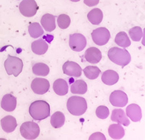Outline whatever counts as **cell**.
Here are the masks:
<instances>
[{
    "mask_svg": "<svg viewBox=\"0 0 145 140\" xmlns=\"http://www.w3.org/2000/svg\"><path fill=\"white\" fill-rule=\"evenodd\" d=\"M111 120L119 124H122L125 126H127L130 124V120L127 118L123 110H121V109H115L112 111Z\"/></svg>",
    "mask_w": 145,
    "mask_h": 140,
    "instance_id": "cell-15",
    "label": "cell"
},
{
    "mask_svg": "<svg viewBox=\"0 0 145 140\" xmlns=\"http://www.w3.org/2000/svg\"><path fill=\"white\" fill-rule=\"evenodd\" d=\"M32 71L36 76H46L50 73V68L45 63H38L33 65Z\"/></svg>",
    "mask_w": 145,
    "mask_h": 140,
    "instance_id": "cell-26",
    "label": "cell"
},
{
    "mask_svg": "<svg viewBox=\"0 0 145 140\" xmlns=\"http://www.w3.org/2000/svg\"><path fill=\"white\" fill-rule=\"evenodd\" d=\"M71 1H72V2H79L80 0H71Z\"/></svg>",
    "mask_w": 145,
    "mask_h": 140,
    "instance_id": "cell-34",
    "label": "cell"
},
{
    "mask_svg": "<svg viewBox=\"0 0 145 140\" xmlns=\"http://www.w3.org/2000/svg\"><path fill=\"white\" fill-rule=\"evenodd\" d=\"M29 113L35 120L46 119L50 115V105L44 100L35 101L30 105Z\"/></svg>",
    "mask_w": 145,
    "mask_h": 140,
    "instance_id": "cell-1",
    "label": "cell"
},
{
    "mask_svg": "<svg viewBox=\"0 0 145 140\" xmlns=\"http://www.w3.org/2000/svg\"><path fill=\"white\" fill-rule=\"evenodd\" d=\"M126 115L132 121L138 122L142 119V109L138 105L131 104L126 108Z\"/></svg>",
    "mask_w": 145,
    "mask_h": 140,
    "instance_id": "cell-14",
    "label": "cell"
},
{
    "mask_svg": "<svg viewBox=\"0 0 145 140\" xmlns=\"http://www.w3.org/2000/svg\"><path fill=\"white\" fill-rule=\"evenodd\" d=\"M85 59L88 63L96 64L102 60V52L97 48L91 46L89 47L85 52Z\"/></svg>",
    "mask_w": 145,
    "mask_h": 140,
    "instance_id": "cell-13",
    "label": "cell"
},
{
    "mask_svg": "<svg viewBox=\"0 0 145 140\" xmlns=\"http://www.w3.org/2000/svg\"><path fill=\"white\" fill-rule=\"evenodd\" d=\"M41 23L46 31L52 32L56 28L55 17L51 14L46 13L44 15L41 19Z\"/></svg>",
    "mask_w": 145,
    "mask_h": 140,
    "instance_id": "cell-18",
    "label": "cell"
},
{
    "mask_svg": "<svg viewBox=\"0 0 145 140\" xmlns=\"http://www.w3.org/2000/svg\"><path fill=\"white\" fill-rule=\"evenodd\" d=\"M89 140H105L106 137L103 133H100V132H97V133H93L92 135L91 136L89 139Z\"/></svg>",
    "mask_w": 145,
    "mask_h": 140,
    "instance_id": "cell-32",
    "label": "cell"
},
{
    "mask_svg": "<svg viewBox=\"0 0 145 140\" xmlns=\"http://www.w3.org/2000/svg\"><path fill=\"white\" fill-rule=\"evenodd\" d=\"M20 134L26 139H35L39 136L40 129L37 124L33 121L23 123L20 128Z\"/></svg>",
    "mask_w": 145,
    "mask_h": 140,
    "instance_id": "cell-5",
    "label": "cell"
},
{
    "mask_svg": "<svg viewBox=\"0 0 145 140\" xmlns=\"http://www.w3.org/2000/svg\"><path fill=\"white\" fill-rule=\"evenodd\" d=\"M28 33L32 38H39L44 34V30L39 23H32L28 26Z\"/></svg>",
    "mask_w": 145,
    "mask_h": 140,
    "instance_id": "cell-27",
    "label": "cell"
},
{
    "mask_svg": "<svg viewBox=\"0 0 145 140\" xmlns=\"http://www.w3.org/2000/svg\"><path fill=\"white\" fill-rule=\"evenodd\" d=\"M107 54L109 59L112 63L120 65L123 68L129 65L131 60V57L129 52L125 49H121L117 46L110 49Z\"/></svg>",
    "mask_w": 145,
    "mask_h": 140,
    "instance_id": "cell-2",
    "label": "cell"
},
{
    "mask_svg": "<svg viewBox=\"0 0 145 140\" xmlns=\"http://www.w3.org/2000/svg\"><path fill=\"white\" fill-rule=\"evenodd\" d=\"M128 96L121 90L114 91L110 96V102L115 107H125L128 103Z\"/></svg>",
    "mask_w": 145,
    "mask_h": 140,
    "instance_id": "cell-10",
    "label": "cell"
},
{
    "mask_svg": "<svg viewBox=\"0 0 145 140\" xmlns=\"http://www.w3.org/2000/svg\"><path fill=\"white\" fill-rule=\"evenodd\" d=\"M67 108L72 115L80 116L86 113L87 110V102L84 97L72 96L68 99Z\"/></svg>",
    "mask_w": 145,
    "mask_h": 140,
    "instance_id": "cell-3",
    "label": "cell"
},
{
    "mask_svg": "<svg viewBox=\"0 0 145 140\" xmlns=\"http://www.w3.org/2000/svg\"><path fill=\"white\" fill-rule=\"evenodd\" d=\"M58 26L62 29H66L69 27L71 24V18L68 15L62 14L59 15L57 18Z\"/></svg>",
    "mask_w": 145,
    "mask_h": 140,
    "instance_id": "cell-30",
    "label": "cell"
},
{
    "mask_svg": "<svg viewBox=\"0 0 145 140\" xmlns=\"http://www.w3.org/2000/svg\"><path fill=\"white\" fill-rule=\"evenodd\" d=\"M87 18L89 22L93 25H99L103 20V13L100 9H93L88 13Z\"/></svg>",
    "mask_w": 145,
    "mask_h": 140,
    "instance_id": "cell-22",
    "label": "cell"
},
{
    "mask_svg": "<svg viewBox=\"0 0 145 140\" xmlns=\"http://www.w3.org/2000/svg\"><path fill=\"white\" fill-rule=\"evenodd\" d=\"M71 91L72 94H84L87 92V84L86 81L81 79L75 81L71 86Z\"/></svg>",
    "mask_w": 145,
    "mask_h": 140,
    "instance_id": "cell-23",
    "label": "cell"
},
{
    "mask_svg": "<svg viewBox=\"0 0 145 140\" xmlns=\"http://www.w3.org/2000/svg\"><path fill=\"white\" fill-rule=\"evenodd\" d=\"M63 71L65 75L72 77H80L82 73L81 66L72 61L65 62L63 66Z\"/></svg>",
    "mask_w": 145,
    "mask_h": 140,
    "instance_id": "cell-11",
    "label": "cell"
},
{
    "mask_svg": "<svg viewBox=\"0 0 145 140\" xmlns=\"http://www.w3.org/2000/svg\"><path fill=\"white\" fill-rule=\"evenodd\" d=\"M69 46L72 51L81 52L86 46V39L85 36L81 33L70 35Z\"/></svg>",
    "mask_w": 145,
    "mask_h": 140,
    "instance_id": "cell-8",
    "label": "cell"
},
{
    "mask_svg": "<svg viewBox=\"0 0 145 140\" xmlns=\"http://www.w3.org/2000/svg\"><path fill=\"white\" fill-rule=\"evenodd\" d=\"M1 126L6 133H11L16 129L18 124L16 119L12 115H7L1 120Z\"/></svg>",
    "mask_w": 145,
    "mask_h": 140,
    "instance_id": "cell-16",
    "label": "cell"
},
{
    "mask_svg": "<svg viewBox=\"0 0 145 140\" xmlns=\"http://www.w3.org/2000/svg\"><path fill=\"white\" fill-rule=\"evenodd\" d=\"M102 81L106 85L112 86L119 81V75L116 71L107 70L102 73Z\"/></svg>",
    "mask_w": 145,
    "mask_h": 140,
    "instance_id": "cell-17",
    "label": "cell"
},
{
    "mask_svg": "<svg viewBox=\"0 0 145 140\" xmlns=\"http://www.w3.org/2000/svg\"><path fill=\"white\" fill-rule=\"evenodd\" d=\"M84 75L87 79L90 80H94L97 79L100 74L101 71L98 67L96 66H87L84 69Z\"/></svg>",
    "mask_w": 145,
    "mask_h": 140,
    "instance_id": "cell-28",
    "label": "cell"
},
{
    "mask_svg": "<svg viewBox=\"0 0 145 140\" xmlns=\"http://www.w3.org/2000/svg\"><path fill=\"white\" fill-rule=\"evenodd\" d=\"M84 2L88 7H94L99 4V0H84Z\"/></svg>",
    "mask_w": 145,
    "mask_h": 140,
    "instance_id": "cell-33",
    "label": "cell"
},
{
    "mask_svg": "<svg viewBox=\"0 0 145 140\" xmlns=\"http://www.w3.org/2000/svg\"><path fill=\"white\" fill-rule=\"evenodd\" d=\"M53 89L57 95H65L68 92V83L63 79H57L53 84Z\"/></svg>",
    "mask_w": 145,
    "mask_h": 140,
    "instance_id": "cell-19",
    "label": "cell"
},
{
    "mask_svg": "<svg viewBox=\"0 0 145 140\" xmlns=\"http://www.w3.org/2000/svg\"><path fill=\"white\" fill-rule=\"evenodd\" d=\"M17 106V99L15 96L11 94H5L2 97L1 107L7 112H12L15 111Z\"/></svg>",
    "mask_w": 145,
    "mask_h": 140,
    "instance_id": "cell-12",
    "label": "cell"
},
{
    "mask_svg": "<svg viewBox=\"0 0 145 140\" xmlns=\"http://www.w3.org/2000/svg\"><path fill=\"white\" fill-rule=\"evenodd\" d=\"M31 87L35 94H44L50 89V81L46 79L36 78L32 81Z\"/></svg>",
    "mask_w": 145,
    "mask_h": 140,
    "instance_id": "cell-9",
    "label": "cell"
},
{
    "mask_svg": "<svg viewBox=\"0 0 145 140\" xmlns=\"http://www.w3.org/2000/svg\"><path fill=\"white\" fill-rule=\"evenodd\" d=\"M91 37L96 44L98 46H103L106 44L110 39V33L107 28L101 27L93 31Z\"/></svg>",
    "mask_w": 145,
    "mask_h": 140,
    "instance_id": "cell-6",
    "label": "cell"
},
{
    "mask_svg": "<svg viewBox=\"0 0 145 140\" xmlns=\"http://www.w3.org/2000/svg\"><path fill=\"white\" fill-rule=\"evenodd\" d=\"M115 42L116 44L123 48L129 47V46H131V40L129 39V37L127 33L124 31L119 32L116 35L115 38Z\"/></svg>",
    "mask_w": 145,
    "mask_h": 140,
    "instance_id": "cell-25",
    "label": "cell"
},
{
    "mask_svg": "<svg viewBox=\"0 0 145 140\" xmlns=\"http://www.w3.org/2000/svg\"><path fill=\"white\" fill-rule=\"evenodd\" d=\"M110 115V111L106 106H99L96 110V115L100 119H105Z\"/></svg>",
    "mask_w": 145,
    "mask_h": 140,
    "instance_id": "cell-31",
    "label": "cell"
},
{
    "mask_svg": "<svg viewBox=\"0 0 145 140\" xmlns=\"http://www.w3.org/2000/svg\"><path fill=\"white\" fill-rule=\"evenodd\" d=\"M129 36L134 41H139L143 36V31L141 27L135 26L129 30Z\"/></svg>",
    "mask_w": 145,
    "mask_h": 140,
    "instance_id": "cell-29",
    "label": "cell"
},
{
    "mask_svg": "<svg viewBox=\"0 0 145 140\" xmlns=\"http://www.w3.org/2000/svg\"><path fill=\"white\" fill-rule=\"evenodd\" d=\"M65 118L64 114L62 112H56L54 113L51 117V125L54 127V129H58L61 128L65 124Z\"/></svg>",
    "mask_w": 145,
    "mask_h": 140,
    "instance_id": "cell-24",
    "label": "cell"
},
{
    "mask_svg": "<svg viewBox=\"0 0 145 140\" xmlns=\"http://www.w3.org/2000/svg\"><path fill=\"white\" fill-rule=\"evenodd\" d=\"M48 47L49 46H48L47 43L42 39L36 40L31 44L32 52L38 55L44 54L47 52Z\"/></svg>",
    "mask_w": 145,
    "mask_h": 140,
    "instance_id": "cell-20",
    "label": "cell"
},
{
    "mask_svg": "<svg viewBox=\"0 0 145 140\" xmlns=\"http://www.w3.org/2000/svg\"><path fill=\"white\" fill-rule=\"evenodd\" d=\"M23 63L22 60L17 57L9 55L5 62V68L7 74L17 77L23 71Z\"/></svg>",
    "mask_w": 145,
    "mask_h": 140,
    "instance_id": "cell-4",
    "label": "cell"
},
{
    "mask_svg": "<svg viewBox=\"0 0 145 140\" xmlns=\"http://www.w3.org/2000/svg\"><path fill=\"white\" fill-rule=\"evenodd\" d=\"M108 133L113 139H121L125 135V130L120 124H112L109 127Z\"/></svg>",
    "mask_w": 145,
    "mask_h": 140,
    "instance_id": "cell-21",
    "label": "cell"
},
{
    "mask_svg": "<svg viewBox=\"0 0 145 140\" xmlns=\"http://www.w3.org/2000/svg\"><path fill=\"white\" fill-rule=\"evenodd\" d=\"M20 13L26 18L34 16L39 10L35 0H23L19 5Z\"/></svg>",
    "mask_w": 145,
    "mask_h": 140,
    "instance_id": "cell-7",
    "label": "cell"
}]
</instances>
